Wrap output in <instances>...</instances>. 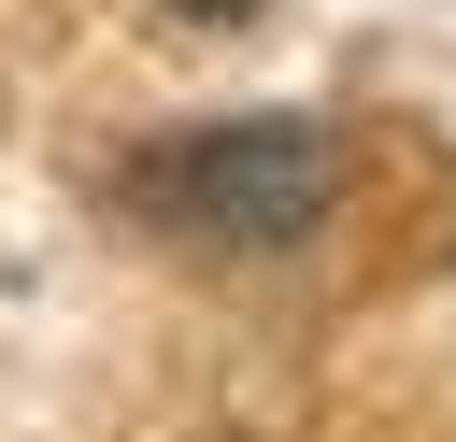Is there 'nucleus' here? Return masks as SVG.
Masks as SVG:
<instances>
[{
  "mask_svg": "<svg viewBox=\"0 0 456 442\" xmlns=\"http://www.w3.org/2000/svg\"><path fill=\"white\" fill-rule=\"evenodd\" d=\"M328 200H342V128L314 114H228V128H171L128 157V214L200 257H299Z\"/></svg>",
  "mask_w": 456,
  "mask_h": 442,
  "instance_id": "nucleus-1",
  "label": "nucleus"
},
{
  "mask_svg": "<svg viewBox=\"0 0 456 442\" xmlns=\"http://www.w3.org/2000/svg\"><path fill=\"white\" fill-rule=\"evenodd\" d=\"M157 14H185V29H256L271 0H157Z\"/></svg>",
  "mask_w": 456,
  "mask_h": 442,
  "instance_id": "nucleus-2",
  "label": "nucleus"
}]
</instances>
